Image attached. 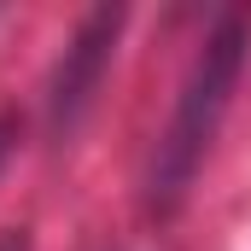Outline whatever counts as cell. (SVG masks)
Wrapping results in <instances>:
<instances>
[{
    "instance_id": "cell-3",
    "label": "cell",
    "mask_w": 251,
    "mask_h": 251,
    "mask_svg": "<svg viewBox=\"0 0 251 251\" xmlns=\"http://www.w3.org/2000/svg\"><path fill=\"white\" fill-rule=\"evenodd\" d=\"M12 140H18V117L0 111V170H6V158H12Z\"/></svg>"
},
{
    "instance_id": "cell-4",
    "label": "cell",
    "mask_w": 251,
    "mask_h": 251,
    "mask_svg": "<svg viewBox=\"0 0 251 251\" xmlns=\"http://www.w3.org/2000/svg\"><path fill=\"white\" fill-rule=\"evenodd\" d=\"M0 251H29V240H24V234H6V240H0Z\"/></svg>"
},
{
    "instance_id": "cell-1",
    "label": "cell",
    "mask_w": 251,
    "mask_h": 251,
    "mask_svg": "<svg viewBox=\"0 0 251 251\" xmlns=\"http://www.w3.org/2000/svg\"><path fill=\"white\" fill-rule=\"evenodd\" d=\"M246 47H251V18L246 12L216 18V29L204 35L187 82H181V100L170 111V128L158 134V152H152V176H146V210L152 216H176L181 210L193 176H199L216 128L228 117V105H234L240 70H246Z\"/></svg>"
},
{
    "instance_id": "cell-2",
    "label": "cell",
    "mask_w": 251,
    "mask_h": 251,
    "mask_svg": "<svg viewBox=\"0 0 251 251\" xmlns=\"http://www.w3.org/2000/svg\"><path fill=\"white\" fill-rule=\"evenodd\" d=\"M117 35H123V6H100L82 18V29L70 35L64 59L53 64V82H47V134L64 140L76 134V123L88 117L105 70H111V53H117Z\"/></svg>"
}]
</instances>
